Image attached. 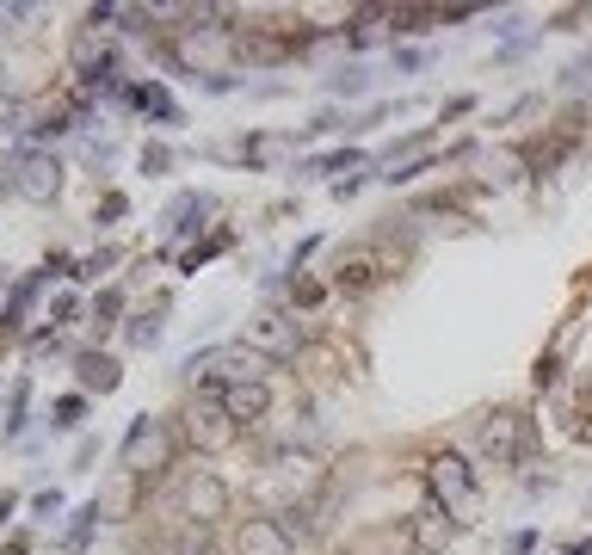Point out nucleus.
Returning <instances> with one entry per match:
<instances>
[{
    "instance_id": "nucleus-1",
    "label": "nucleus",
    "mask_w": 592,
    "mask_h": 555,
    "mask_svg": "<svg viewBox=\"0 0 592 555\" xmlns=\"http://www.w3.org/2000/svg\"><path fill=\"white\" fill-rule=\"evenodd\" d=\"M185 377L198 383V395H222V389H235V383H266L272 377V358H259L253 346L229 340V346H204L185 358Z\"/></svg>"
},
{
    "instance_id": "nucleus-2",
    "label": "nucleus",
    "mask_w": 592,
    "mask_h": 555,
    "mask_svg": "<svg viewBox=\"0 0 592 555\" xmlns=\"http://www.w3.org/2000/svg\"><path fill=\"white\" fill-rule=\"evenodd\" d=\"M401 272V247L389 235H370V241H352L340 253V266H333V290H346V296H364V290H377Z\"/></svg>"
},
{
    "instance_id": "nucleus-3",
    "label": "nucleus",
    "mask_w": 592,
    "mask_h": 555,
    "mask_svg": "<svg viewBox=\"0 0 592 555\" xmlns=\"http://www.w3.org/2000/svg\"><path fill=\"white\" fill-rule=\"evenodd\" d=\"M229 481H222L216 469H185L179 475V488H173V512H179V525H204V531H216L222 518H229Z\"/></svg>"
},
{
    "instance_id": "nucleus-4",
    "label": "nucleus",
    "mask_w": 592,
    "mask_h": 555,
    "mask_svg": "<svg viewBox=\"0 0 592 555\" xmlns=\"http://www.w3.org/2000/svg\"><path fill=\"white\" fill-rule=\"evenodd\" d=\"M173 457H179V432L167 420H148L142 414L130 426V438H124V451H118V469L136 475V481H155L161 469H173Z\"/></svg>"
},
{
    "instance_id": "nucleus-5",
    "label": "nucleus",
    "mask_w": 592,
    "mask_h": 555,
    "mask_svg": "<svg viewBox=\"0 0 592 555\" xmlns=\"http://www.w3.org/2000/svg\"><path fill=\"white\" fill-rule=\"evenodd\" d=\"M426 481H432V500L451 512L457 525H469L475 506H481V481H475V469H469L457 451H438V457H426Z\"/></svg>"
},
{
    "instance_id": "nucleus-6",
    "label": "nucleus",
    "mask_w": 592,
    "mask_h": 555,
    "mask_svg": "<svg viewBox=\"0 0 592 555\" xmlns=\"http://www.w3.org/2000/svg\"><path fill=\"white\" fill-rule=\"evenodd\" d=\"M531 451H537V426L518 407H500V414L481 420V457L488 463H525Z\"/></svg>"
},
{
    "instance_id": "nucleus-7",
    "label": "nucleus",
    "mask_w": 592,
    "mask_h": 555,
    "mask_svg": "<svg viewBox=\"0 0 592 555\" xmlns=\"http://www.w3.org/2000/svg\"><path fill=\"white\" fill-rule=\"evenodd\" d=\"M13 192L31 198V204H50L62 192V161L50 155V148H25V155L13 161Z\"/></svg>"
},
{
    "instance_id": "nucleus-8",
    "label": "nucleus",
    "mask_w": 592,
    "mask_h": 555,
    "mask_svg": "<svg viewBox=\"0 0 592 555\" xmlns=\"http://www.w3.org/2000/svg\"><path fill=\"white\" fill-rule=\"evenodd\" d=\"M272 481H278V488H290L296 500H315L321 494V481H327V463L315 457V451H290V444H284V451H272Z\"/></svg>"
},
{
    "instance_id": "nucleus-9",
    "label": "nucleus",
    "mask_w": 592,
    "mask_h": 555,
    "mask_svg": "<svg viewBox=\"0 0 592 555\" xmlns=\"http://www.w3.org/2000/svg\"><path fill=\"white\" fill-rule=\"evenodd\" d=\"M241 346H253L259 358L284 364V358H296L303 333H296V321H290V315H253V321H247V333H241Z\"/></svg>"
},
{
    "instance_id": "nucleus-10",
    "label": "nucleus",
    "mask_w": 592,
    "mask_h": 555,
    "mask_svg": "<svg viewBox=\"0 0 592 555\" xmlns=\"http://www.w3.org/2000/svg\"><path fill=\"white\" fill-rule=\"evenodd\" d=\"M185 438H192L198 451H229V444L241 438V426H235V420H229V414H222V407L204 395L198 407H185Z\"/></svg>"
},
{
    "instance_id": "nucleus-11",
    "label": "nucleus",
    "mask_w": 592,
    "mask_h": 555,
    "mask_svg": "<svg viewBox=\"0 0 592 555\" xmlns=\"http://www.w3.org/2000/svg\"><path fill=\"white\" fill-rule=\"evenodd\" d=\"M235 555H296V537L284 531V518L259 512V518H241V531H235Z\"/></svg>"
},
{
    "instance_id": "nucleus-12",
    "label": "nucleus",
    "mask_w": 592,
    "mask_h": 555,
    "mask_svg": "<svg viewBox=\"0 0 592 555\" xmlns=\"http://www.w3.org/2000/svg\"><path fill=\"white\" fill-rule=\"evenodd\" d=\"M451 537H457V518L444 512L438 500H426L414 518H407V543H414L420 555H444V549H451Z\"/></svg>"
},
{
    "instance_id": "nucleus-13",
    "label": "nucleus",
    "mask_w": 592,
    "mask_h": 555,
    "mask_svg": "<svg viewBox=\"0 0 592 555\" xmlns=\"http://www.w3.org/2000/svg\"><path fill=\"white\" fill-rule=\"evenodd\" d=\"M222 414H229L235 426H259L272 414V383H235V389H222V395H210Z\"/></svg>"
},
{
    "instance_id": "nucleus-14",
    "label": "nucleus",
    "mask_w": 592,
    "mask_h": 555,
    "mask_svg": "<svg viewBox=\"0 0 592 555\" xmlns=\"http://www.w3.org/2000/svg\"><path fill=\"white\" fill-rule=\"evenodd\" d=\"M432 155H438V148H432V136H407L401 148H389V155H383V179H389V185L414 179L420 167H432Z\"/></svg>"
},
{
    "instance_id": "nucleus-15",
    "label": "nucleus",
    "mask_w": 592,
    "mask_h": 555,
    "mask_svg": "<svg viewBox=\"0 0 592 555\" xmlns=\"http://www.w3.org/2000/svg\"><path fill=\"white\" fill-rule=\"evenodd\" d=\"M74 370H81V389H93V395H111V389L124 383L118 358H105V352H81V358H74Z\"/></svg>"
},
{
    "instance_id": "nucleus-16",
    "label": "nucleus",
    "mask_w": 592,
    "mask_h": 555,
    "mask_svg": "<svg viewBox=\"0 0 592 555\" xmlns=\"http://www.w3.org/2000/svg\"><path fill=\"white\" fill-rule=\"evenodd\" d=\"M142 488H148V481H136V475H124V469H118V475H111V488L99 494V512H105V518H130V512H136V500H142Z\"/></svg>"
},
{
    "instance_id": "nucleus-17",
    "label": "nucleus",
    "mask_w": 592,
    "mask_h": 555,
    "mask_svg": "<svg viewBox=\"0 0 592 555\" xmlns=\"http://www.w3.org/2000/svg\"><path fill=\"white\" fill-rule=\"evenodd\" d=\"M210 549H216V537L204 525H173L167 531V555H210Z\"/></svg>"
},
{
    "instance_id": "nucleus-18",
    "label": "nucleus",
    "mask_w": 592,
    "mask_h": 555,
    "mask_svg": "<svg viewBox=\"0 0 592 555\" xmlns=\"http://www.w3.org/2000/svg\"><path fill=\"white\" fill-rule=\"evenodd\" d=\"M389 31H395V25H389V13L370 7V13H358V19H352V44H358V50H370V44H383Z\"/></svg>"
},
{
    "instance_id": "nucleus-19",
    "label": "nucleus",
    "mask_w": 592,
    "mask_h": 555,
    "mask_svg": "<svg viewBox=\"0 0 592 555\" xmlns=\"http://www.w3.org/2000/svg\"><path fill=\"white\" fill-rule=\"evenodd\" d=\"M99 518H105V512H99V500H87L81 512H74V525H68V543H62V549H68V555H81V549H87V537H93V525H99Z\"/></svg>"
},
{
    "instance_id": "nucleus-20",
    "label": "nucleus",
    "mask_w": 592,
    "mask_h": 555,
    "mask_svg": "<svg viewBox=\"0 0 592 555\" xmlns=\"http://www.w3.org/2000/svg\"><path fill=\"white\" fill-rule=\"evenodd\" d=\"M130 99H136L142 111H155V118H167V124L179 118V105H173V99H167L161 87H148V81H142V87H130Z\"/></svg>"
},
{
    "instance_id": "nucleus-21",
    "label": "nucleus",
    "mask_w": 592,
    "mask_h": 555,
    "mask_svg": "<svg viewBox=\"0 0 592 555\" xmlns=\"http://www.w3.org/2000/svg\"><path fill=\"white\" fill-rule=\"evenodd\" d=\"M81 414H87L81 395H62V401H56V426H81Z\"/></svg>"
},
{
    "instance_id": "nucleus-22",
    "label": "nucleus",
    "mask_w": 592,
    "mask_h": 555,
    "mask_svg": "<svg viewBox=\"0 0 592 555\" xmlns=\"http://www.w3.org/2000/svg\"><path fill=\"white\" fill-rule=\"evenodd\" d=\"M161 340V321H130V346H155Z\"/></svg>"
},
{
    "instance_id": "nucleus-23",
    "label": "nucleus",
    "mask_w": 592,
    "mask_h": 555,
    "mask_svg": "<svg viewBox=\"0 0 592 555\" xmlns=\"http://www.w3.org/2000/svg\"><path fill=\"white\" fill-rule=\"evenodd\" d=\"M118 303H124V296H118V290H105L99 303H93V321H99V327H111V315H118Z\"/></svg>"
},
{
    "instance_id": "nucleus-24",
    "label": "nucleus",
    "mask_w": 592,
    "mask_h": 555,
    "mask_svg": "<svg viewBox=\"0 0 592 555\" xmlns=\"http://www.w3.org/2000/svg\"><path fill=\"white\" fill-rule=\"evenodd\" d=\"M555 370H562V358H555V352H543V358H537V370H531V377H537V389H549V383H555Z\"/></svg>"
},
{
    "instance_id": "nucleus-25",
    "label": "nucleus",
    "mask_w": 592,
    "mask_h": 555,
    "mask_svg": "<svg viewBox=\"0 0 592 555\" xmlns=\"http://www.w3.org/2000/svg\"><path fill=\"white\" fill-rule=\"evenodd\" d=\"M142 173H167V148H142Z\"/></svg>"
},
{
    "instance_id": "nucleus-26",
    "label": "nucleus",
    "mask_w": 592,
    "mask_h": 555,
    "mask_svg": "<svg viewBox=\"0 0 592 555\" xmlns=\"http://www.w3.org/2000/svg\"><path fill=\"white\" fill-rule=\"evenodd\" d=\"M562 555H592V537H580V543H568Z\"/></svg>"
},
{
    "instance_id": "nucleus-27",
    "label": "nucleus",
    "mask_w": 592,
    "mask_h": 555,
    "mask_svg": "<svg viewBox=\"0 0 592 555\" xmlns=\"http://www.w3.org/2000/svg\"><path fill=\"white\" fill-rule=\"evenodd\" d=\"M13 506H19L13 494H0V525H7V512H13Z\"/></svg>"
}]
</instances>
